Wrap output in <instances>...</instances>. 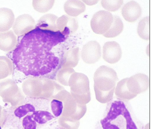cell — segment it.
<instances>
[{
    "label": "cell",
    "instance_id": "cell-13",
    "mask_svg": "<svg viewBox=\"0 0 152 129\" xmlns=\"http://www.w3.org/2000/svg\"><path fill=\"white\" fill-rule=\"evenodd\" d=\"M15 16L12 10L8 8H0V32L8 31L12 26Z\"/></svg>",
    "mask_w": 152,
    "mask_h": 129
},
{
    "label": "cell",
    "instance_id": "cell-4",
    "mask_svg": "<svg viewBox=\"0 0 152 129\" xmlns=\"http://www.w3.org/2000/svg\"><path fill=\"white\" fill-rule=\"evenodd\" d=\"M114 21V16L109 12L100 10L95 13L91 20V26L94 32L104 34L110 28Z\"/></svg>",
    "mask_w": 152,
    "mask_h": 129
},
{
    "label": "cell",
    "instance_id": "cell-3",
    "mask_svg": "<svg viewBox=\"0 0 152 129\" xmlns=\"http://www.w3.org/2000/svg\"><path fill=\"white\" fill-rule=\"evenodd\" d=\"M118 76L113 69L105 66H100L94 74V90L96 97L100 96L112 97Z\"/></svg>",
    "mask_w": 152,
    "mask_h": 129
},
{
    "label": "cell",
    "instance_id": "cell-25",
    "mask_svg": "<svg viewBox=\"0 0 152 129\" xmlns=\"http://www.w3.org/2000/svg\"><path fill=\"white\" fill-rule=\"evenodd\" d=\"M0 129H1V127H0Z\"/></svg>",
    "mask_w": 152,
    "mask_h": 129
},
{
    "label": "cell",
    "instance_id": "cell-22",
    "mask_svg": "<svg viewBox=\"0 0 152 129\" xmlns=\"http://www.w3.org/2000/svg\"><path fill=\"white\" fill-rule=\"evenodd\" d=\"M50 108L52 114L56 118L58 117L62 114L63 111V103L58 100L54 99L50 103Z\"/></svg>",
    "mask_w": 152,
    "mask_h": 129
},
{
    "label": "cell",
    "instance_id": "cell-15",
    "mask_svg": "<svg viewBox=\"0 0 152 129\" xmlns=\"http://www.w3.org/2000/svg\"><path fill=\"white\" fill-rule=\"evenodd\" d=\"M31 117L38 125V128L44 126L56 117L49 111L45 110H36L31 114Z\"/></svg>",
    "mask_w": 152,
    "mask_h": 129
},
{
    "label": "cell",
    "instance_id": "cell-6",
    "mask_svg": "<svg viewBox=\"0 0 152 129\" xmlns=\"http://www.w3.org/2000/svg\"><path fill=\"white\" fill-rule=\"evenodd\" d=\"M101 47L96 41H91L83 46L82 59L85 63L93 64L99 61L101 56Z\"/></svg>",
    "mask_w": 152,
    "mask_h": 129
},
{
    "label": "cell",
    "instance_id": "cell-8",
    "mask_svg": "<svg viewBox=\"0 0 152 129\" xmlns=\"http://www.w3.org/2000/svg\"><path fill=\"white\" fill-rule=\"evenodd\" d=\"M122 50L117 42H108L104 43L103 47V58L106 62L110 64L117 63L122 56Z\"/></svg>",
    "mask_w": 152,
    "mask_h": 129
},
{
    "label": "cell",
    "instance_id": "cell-1",
    "mask_svg": "<svg viewBox=\"0 0 152 129\" xmlns=\"http://www.w3.org/2000/svg\"><path fill=\"white\" fill-rule=\"evenodd\" d=\"M66 39L59 32L36 27L24 36L14 50V64L18 70L27 76L48 75L60 65L61 60L57 47Z\"/></svg>",
    "mask_w": 152,
    "mask_h": 129
},
{
    "label": "cell",
    "instance_id": "cell-11",
    "mask_svg": "<svg viewBox=\"0 0 152 129\" xmlns=\"http://www.w3.org/2000/svg\"><path fill=\"white\" fill-rule=\"evenodd\" d=\"M17 44V38L12 30L0 32V49L5 52L11 51Z\"/></svg>",
    "mask_w": 152,
    "mask_h": 129
},
{
    "label": "cell",
    "instance_id": "cell-12",
    "mask_svg": "<svg viewBox=\"0 0 152 129\" xmlns=\"http://www.w3.org/2000/svg\"><path fill=\"white\" fill-rule=\"evenodd\" d=\"M58 18L57 16L53 14H45L38 20L36 27L44 31L57 32V21Z\"/></svg>",
    "mask_w": 152,
    "mask_h": 129
},
{
    "label": "cell",
    "instance_id": "cell-19",
    "mask_svg": "<svg viewBox=\"0 0 152 129\" xmlns=\"http://www.w3.org/2000/svg\"><path fill=\"white\" fill-rule=\"evenodd\" d=\"M12 70L11 61L5 56H0V79L10 75Z\"/></svg>",
    "mask_w": 152,
    "mask_h": 129
},
{
    "label": "cell",
    "instance_id": "cell-17",
    "mask_svg": "<svg viewBox=\"0 0 152 129\" xmlns=\"http://www.w3.org/2000/svg\"><path fill=\"white\" fill-rule=\"evenodd\" d=\"M79 49L78 47L68 51L62 59L64 65L75 67L77 65L79 59Z\"/></svg>",
    "mask_w": 152,
    "mask_h": 129
},
{
    "label": "cell",
    "instance_id": "cell-9",
    "mask_svg": "<svg viewBox=\"0 0 152 129\" xmlns=\"http://www.w3.org/2000/svg\"><path fill=\"white\" fill-rule=\"evenodd\" d=\"M149 78L145 75L138 73L129 78H126V85L128 90L140 93L145 91L149 86Z\"/></svg>",
    "mask_w": 152,
    "mask_h": 129
},
{
    "label": "cell",
    "instance_id": "cell-7",
    "mask_svg": "<svg viewBox=\"0 0 152 129\" xmlns=\"http://www.w3.org/2000/svg\"><path fill=\"white\" fill-rule=\"evenodd\" d=\"M78 28V21L75 18L66 15H63L58 18L57 31L66 38L75 33Z\"/></svg>",
    "mask_w": 152,
    "mask_h": 129
},
{
    "label": "cell",
    "instance_id": "cell-18",
    "mask_svg": "<svg viewBox=\"0 0 152 129\" xmlns=\"http://www.w3.org/2000/svg\"><path fill=\"white\" fill-rule=\"evenodd\" d=\"M137 33L141 38L148 40L150 39V18H143L139 23L137 29Z\"/></svg>",
    "mask_w": 152,
    "mask_h": 129
},
{
    "label": "cell",
    "instance_id": "cell-2",
    "mask_svg": "<svg viewBox=\"0 0 152 129\" xmlns=\"http://www.w3.org/2000/svg\"><path fill=\"white\" fill-rule=\"evenodd\" d=\"M94 129H144L128 101L118 97L107 103L104 115Z\"/></svg>",
    "mask_w": 152,
    "mask_h": 129
},
{
    "label": "cell",
    "instance_id": "cell-5",
    "mask_svg": "<svg viewBox=\"0 0 152 129\" xmlns=\"http://www.w3.org/2000/svg\"><path fill=\"white\" fill-rule=\"evenodd\" d=\"M36 26L33 18L28 14H25L19 15L15 19L13 29L17 35L21 37L34 29Z\"/></svg>",
    "mask_w": 152,
    "mask_h": 129
},
{
    "label": "cell",
    "instance_id": "cell-24",
    "mask_svg": "<svg viewBox=\"0 0 152 129\" xmlns=\"http://www.w3.org/2000/svg\"><path fill=\"white\" fill-rule=\"evenodd\" d=\"M48 129H66L60 125H53L49 127Z\"/></svg>",
    "mask_w": 152,
    "mask_h": 129
},
{
    "label": "cell",
    "instance_id": "cell-20",
    "mask_svg": "<svg viewBox=\"0 0 152 129\" xmlns=\"http://www.w3.org/2000/svg\"><path fill=\"white\" fill-rule=\"evenodd\" d=\"M54 0H34L32 6L35 10L39 13H44L49 11L53 6Z\"/></svg>",
    "mask_w": 152,
    "mask_h": 129
},
{
    "label": "cell",
    "instance_id": "cell-16",
    "mask_svg": "<svg viewBox=\"0 0 152 129\" xmlns=\"http://www.w3.org/2000/svg\"><path fill=\"white\" fill-rule=\"evenodd\" d=\"M124 25L121 19L117 15H114V21L109 29L103 34L106 38H114L120 34L122 32Z\"/></svg>",
    "mask_w": 152,
    "mask_h": 129
},
{
    "label": "cell",
    "instance_id": "cell-21",
    "mask_svg": "<svg viewBox=\"0 0 152 129\" xmlns=\"http://www.w3.org/2000/svg\"><path fill=\"white\" fill-rule=\"evenodd\" d=\"M124 3L123 0H102L101 5L106 10L110 12L118 10Z\"/></svg>",
    "mask_w": 152,
    "mask_h": 129
},
{
    "label": "cell",
    "instance_id": "cell-23",
    "mask_svg": "<svg viewBox=\"0 0 152 129\" xmlns=\"http://www.w3.org/2000/svg\"><path fill=\"white\" fill-rule=\"evenodd\" d=\"M73 71L74 70L72 69L62 70L61 71V72L59 73L58 75V78L61 83H63L64 84H66L67 76V75H68Z\"/></svg>",
    "mask_w": 152,
    "mask_h": 129
},
{
    "label": "cell",
    "instance_id": "cell-10",
    "mask_svg": "<svg viewBox=\"0 0 152 129\" xmlns=\"http://www.w3.org/2000/svg\"><path fill=\"white\" fill-rule=\"evenodd\" d=\"M121 13L126 21L133 23L140 17L142 9L138 3L136 1H131L124 6L122 8Z\"/></svg>",
    "mask_w": 152,
    "mask_h": 129
},
{
    "label": "cell",
    "instance_id": "cell-14",
    "mask_svg": "<svg viewBox=\"0 0 152 129\" xmlns=\"http://www.w3.org/2000/svg\"><path fill=\"white\" fill-rule=\"evenodd\" d=\"M64 9L67 15L75 17L85 11L86 6L82 1L69 0L65 2Z\"/></svg>",
    "mask_w": 152,
    "mask_h": 129
}]
</instances>
